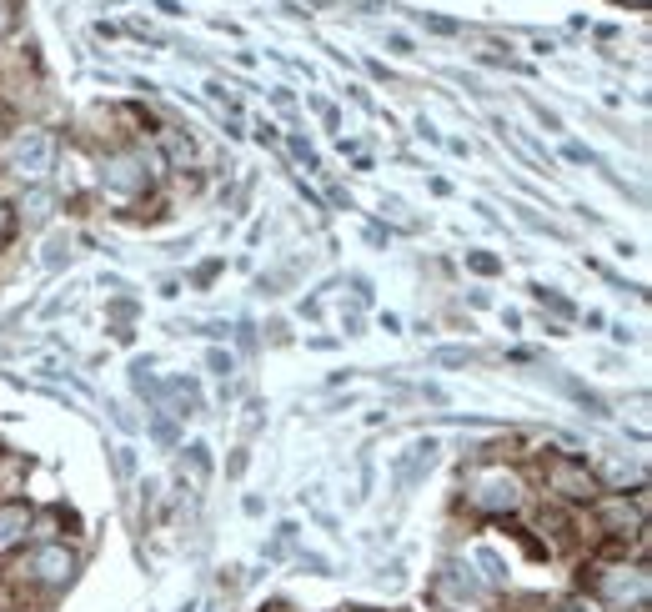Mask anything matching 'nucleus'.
Returning <instances> with one entry per match:
<instances>
[{
  "label": "nucleus",
  "mask_w": 652,
  "mask_h": 612,
  "mask_svg": "<svg viewBox=\"0 0 652 612\" xmlns=\"http://www.w3.org/2000/svg\"><path fill=\"white\" fill-rule=\"evenodd\" d=\"M26 522H31L26 502H6V507H0V547H11L26 532Z\"/></svg>",
  "instance_id": "nucleus-6"
},
{
  "label": "nucleus",
  "mask_w": 652,
  "mask_h": 612,
  "mask_svg": "<svg viewBox=\"0 0 652 612\" xmlns=\"http://www.w3.org/2000/svg\"><path fill=\"white\" fill-rule=\"evenodd\" d=\"M562 612H597V607H592V602H567Z\"/></svg>",
  "instance_id": "nucleus-9"
},
{
  "label": "nucleus",
  "mask_w": 652,
  "mask_h": 612,
  "mask_svg": "<svg viewBox=\"0 0 652 612\" xmlns=\"http://www.w3.org/2000/svg\"><path fill=\"white\" fill-rule=\"evenodd\" d=\"M31 572H36L41 582H71V572H76V557H71L66 547H36V557H31Z\"/></svg>",
  "instance_id": "nucleus-4"
},
{
  "label": "nucleus",
  "mask_w": 652,
  "mask_h": 612,
  "mask_svg": "<svg viewBox=\"0 0 652 612\" xmlns=\"http://www.w3.org/2000/svg\"><path fill=\"white\" fill-rule=\"evenodd\" d=\"M547 482H552L562 497H572V502H592V497H597V477H592L582 462H572V457H552V462H547Z\"/></svg>",
  "instance_id": "nucleus-2"
},
{
  "label": "nucleus",
  "mask_w": 652,
  "mask_h": 612,
  "mask_svg": "<svg viewBox=\"0 0 652 612\" xmlns=\"http://www.w3.org/2000/svg\"><path fill=\"white\" fill-rule=\"evenodd\" d=\"M11 226H16V221H11V211H6V206H0V246H6V241H11Z\"/></svg>",
  "instance_id": "nucleus-8"
},
{
  "label": "nucleus",
  "mask_w": 652,
  "mask_h": 612,
  "mask_svg": "<svg viewBox=\"0 0 652 612\" xmlns=\"http://www.w3.org/2000/svg\"><path fill=\"white\" fill-rule=\"evenodd\" d=\"M136 171H141L136 156H111V161H106V186H116V191H141L146 176H136Z\"/></svg>",
  "instance_id": "nucleus-5"
},
{
  "label": "nucleus",
  "mask_w": 652,
  "mask_h": 612,
  "mask_svg": "<svg viewBox=\"0 0 652 612\" xmlns=\"http://www.w3.org/2000/svg\"><path fill=\"white\" fill-rule=\"evenodd\" d=\"M51 156H56V141H51L46 131H26V136L11 146V166H16V176H26V181H41V176L51 171Z\"/></svg>",
  "instance_id": "nucleus-1"
},
{
  "label": "nucleus",
  "mask_w": 652,
  "mask_h": 612,
  "mask_svg": "<svg viewBox=\"0 0 652 612\" xmlns=\"http://www.w3.org/2000/svg\"><path fill=\"white\" fill-rule=\"evenodd\" d=\"M16 31V0H0V36Z\"/></svg>",
  "instance_id": "nucleus-7"
},
{
  "label": "nucleus",
  "mask_w": 652,
  "mask_h": 612,
  "mask_svg": "<svg viewBox=\"0 0 652 612\" xmlns=\"http://www.w3.org/2000/svg\"><path fill=\"white\" fill-rule=\"evenodd\" d=\"M632 6H647V0H632Z\"/></svg>",
  "instance_id": "nucleus-10"
},
{
  "label": "nucleus",
  "mask_w": 652,
  "mask_h": 612,
  "mask_svg": "<svg viewBox=\"0 0 652 612\" xmlns=\"http://www.w3.org/2000/svg\"><path fill=\"white\" fill-rule=\"evenodd\" d=\"M472 502L487 507V512H502V507H517L522 502V482L512 472H482L477 487H472Z\"/></svg>",
  "instance_id": "nucleus-3"
}]
</instances>
